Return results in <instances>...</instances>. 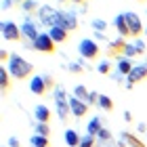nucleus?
I'll return each mask as SVG.
<instances>
[{
    "instance_id": "1",
    "label": "nucleus",
    "mask_w": 147,
    "mask_h": 147,
    "mask_svg": "<svg viewBox=\"0 0 147 147\" xmlns=\"http://www.w3.org/2000/svg\"><path fill=\"white\" fill-rule=\"evenodd\" d=\"M9 71H11V76L15 80H28L32 76V71H34V65H32L30 61H25L21 55L13 53L11 61H9Z\"/></svg>"
},
{
    "instance_id": "2",
    "label": "nucleus",
    "mask_w": 147,
    "mask_h": 147,
    "mask_svg": "<svg viewBox=\"0 0 147 147\" xmlns=\"http://www.w3.org/2000/svg\"><path fill=\"white\" fill-rule=\"evenodd\" d=\"M55 109H57L59 120H67L69 113H71V107H69V95L61 88V86H57V88H55Z\"/></svg>"
},
{
    "instance_id": "3",
    "label": "nucleus",
    "mask_w": 147,
    "mask_h": 147,
    "mask_svg": "<svg viewBox=\"0 0 147 147\" xmlns=\"http://www.w3.org/2000/svg\"><path fill=\"white\" fill-rule=\"evenodd\" d=\"M78 53H80V57L88 59V61H95L101 55V49H99V44L92 38H82L78 44Z\"/></svg>"
},
{
    "instance_id": "4",
    "label": "nucleus",
    "mask_w": 147,
    "mask_h": 147,
    "mask_svg": "<svg viewBox=\"0 0 147 147\" xmlns=\"http://www.w3.org/2000/svg\"><path fill=\"white\" fill-rule=\"evenodd\" d=\"M59 17H61V11H57V9H53V6L49 4H44V6H40V11H38V19H40V23L46 25V28H55V25L59 23Z\"/></svg>"
},
{
    "instance_id": "5",
    "label": "nucleus",
    "mask_w": 147,
    "mask_h": 147,
    "mask_svg": "<svg viewBox=\"0 0 147 147\" xmlns=\"http://www.w3.org/2000/svg\"><path fill=\"white\" fill-rule=\"evenodd\" d=\"M0 32H2V38L9 40V42H21V40H23L21 28H19L15 21H2V25H0Z\"/></svg>"
},
{
    "instance_id": "6",
    "label": "nucleus",
    "mask_w": 147,
    "mask_h": 147,
    "mask_svg": "<svg viewBox=\"0 0 147 147\" xmlns=\"http://www.w3.org/2000/svg\"><path fill=\"white\" fill-rule=\"evenodd\" d=\"M55 44H57V42L49 36V32H46V34H40L32 46H34L38 53H44V55H55V53H57V51H55Z\"/></svg>"
},
{
    "instance_id": "7",
    "label": "nucleus",
    "mask_w": 147,
    "mask_h": 147,
    "mask_svg": "<svg viewBox=\"0 0 147 147\" xmlns=\"http://www.w3.org/2000/svg\"><path fill=\"white\" fill-rule=\"evenodd\" d=\"M126 15V23H128V30H130V36H132V40H137V38H141V34H143V21H141V17L137 15V13H124Z\"/></svg>"
},
{
    "instance_id": "8",
    "label": "nucleus",
    "mask_w": 147,
    "mask_h": 147,
    "mask_svg": "<svg viewBox=\"0 0 147 147\" xmlns=\"http://www.w3.org/2000/svg\"><path fill=\"white\" fill-rule=\"evenodd\" d=\"M126 38H118V40H113V42L107 44V51H105V55H107L109 59H122L124 57V51H126Z\"/></svg>"
},
{
    "instance_id": "9",
    "label": "nucleus",
    "mask_w": 147,
    "mask_h": 147,
    "mask_svg": "<svg viewBox=\"0 0 147 147\" xmlns=\"http://www.w3.org/2000/svg\"><path fill=\"white\" fill-rule=\"evenodd\" d=\"M147 78V63H141V65H135L128 76H126V88H132L137 82H143Z\"/></svg>"
},
{
    "instance_id": "10",
    "label": "nucleus",
    "mask_w": 147,
    "mask_h": 147,
    "mask_svg": "<svg viewBox=\"0 0 147 147\" xmlns=\"http://www.w3.org/2000/svg\"><path fill=\"white\" fill-rule=\"evenodd\" d=\"M21 34H23V38H28V40H30V44H34V42H36V38L40 36V32H38V28H36V23L32 21L30 17L21 23Z\"/></svg>"
},
{
    "instance_id": "11",
    "label": "nucleus",
    "mask_w": 147,
    "mask_h": 147,
    "mask_svg": "<svg viewBox=\"0 0 147 147\" xmlns=\"http://www.w3.org/2000/svg\"><path fill=\"white\" fill-rule=\"evenodd\" d=\"M145 53V42L141 38H137V40H132V42L126 44V51H124V57L126 59H132V57H139V55H143Z\"/></svg>"
},
{
    "instance_id": "12",
    "label": "nucleus",
    "mask_w": 147,
    "mask_h": 147,
    "mask_svg": "<svg viewBox=\"0 0 147 147\" xmlns=\"http://www.w3.org/2000/svg\"><path fill=\"white\" fill-rule=\"evenodd\" d=\"M69 107H71V113H74L76 118H84L86 113H88V107H90V105L86 103V101H80L78 97L71 95V97H69Z\"/></svg>"
},
{
    "instance_id": "13",
    "label": "nucleus",
    "mask_w": 147,
    "mask_h": 147,
    "mask_svg": "<svg viewBox=\"0 0 147 147\" xmlns=\"http://www.w3.org/2000/svg\"><path fill=\"white\" fill-rule=\"evenodd\" d=\"M59 28H63L65 32H76L78 30V19L76 15H71V13H63L61 11V17H59Z\"/></svg>"
},
{
    "instance_id": "14",
    "label": "nucleus",
    "mask_w": 147,
    "mask_h": 147,
    "mask_svg": "<svg viewBox=\"0 0 147 147\" xmlns=\"http://www.w3.org/2000/svg\"><path fill=\"white\" fill-rule=\"evenodd\" d=\"M30 92H34V95H38V97H42V95L49 92V86H46V82H44V76H34L32 78Z\"/></svg>"
},
{
    "instance_id": "15",
    "label": "nucleus",
    "mask_w": 147,
    "mask_h": 147,
    "mask_svg": "<svg viewBox=\"0 0 147 147\" xmlns=\"http://www.w3.org/2000/svg\"><path fill=\"white\" fill-rule=\"evenodd\" d=\"M113 28L118 30V34L122 38H128L130 36V30H128V23H126V15H124V13L116 15V19H113Z\"/></svg>"
},
{
    "instance_id": "16",
    "label": "nucleus",
    "mask_w": 147,
    "mask_h": 147,
    "mask_svg": "<svg viewBox=\"0 0 147 147\" xmlns=\"http://www.w3.org/2000/svg\"><path fill=\"white\" fill-rule=\"evenodd\" d=\"M34 118L36 122H44V124H51V118H53V111L46 107V105H36L34 109Z\"/></svg>"
},
{
    "instance_id": "17",
    "label": "nucleus",
    "mask_w": 147,
    "mask_h": 147,
    "mask_svg": "<svg viewBox=\"0 0 147 147\" xmlns=\"http://www.w3.org/2000/svg\"><path fill=\"white\" fill-rule=\"evenodd\" d=\"M49 36L59 44V42H67V40H69V32H65L63 28L55 25V28H51V30H49Z\"/></svg>"
},
{
    "instance_id": "18",
    "label": "nucleus",
    "mask_w": 147,
    "mask_h": 147,
    "mask_svg": "<svg viewBox=\"0 0 147 147\" xmlns=\"http://www.w3.org/2000/svg\"><path fill=\"white\" fill-rule=\"evenodd\" d=\"M120 137H122V141L128 145V147H147L141 139H139L137 135H132V132H128V130H124V132H120Z\"/></svg>"
},
{
    "instance_id": "19",
    "label": "nucleus",
    "mask_w": 147,
    "mask_h": 147,
    "mask_svg": "<svg viewBox=\"0 0 147 147\" xmlns=\"http://www.w3.org/2000/svg\"><path fill=\"white\" fill-rule=\"evenodd\" d=\"M132 69H135V65H132L130 59L122 57V59L118 61V76H122V78H124V76H128V74H130Z\"/></svg>"
},
{
    "instance_id": "20",
    "label": "nucleus",
    "mask_w": 147,
    "mask_h": 147,
    "mask_svg": "<svg viewBox=\"0 0 147 147\" xmlns=\"http://www.w3.org/2000/svg\"><path fill=\"white\" fill-rule=\"evenodd\" d=\"M0 88H2V92H6L11 88V71H9V67H0Z\"/></svg>"
},
{
    "instance_id": "21",
    "label": "nucleus",
    "mask_w": 147,
    "mask_h": 147,
    "mask_svg": "<svg viewBox=\"0 0 147 147\" xmlns=\"http://www.w3.org/2000/svg\"><path fill=\"white\" fill-rule=\"evenodd\" d=\"M80 141H82V137H80L74 128L65 130V143H67L69 147H80Z\"/></svg>"
},
{
    "instance_id": "22",
    "label": "nucleus",
    "mask_w": 147,
    "mask_h": 147,
    "mask_svg": "<svg viewBox=\"0 0 147 147\" xmlns=\"http://www.w3.org/2000/svg\"><path fill=\"white\" fill-rule=\"evenodd\" d=\"M103 128V122H101V118H92L88 124H86V132H88V135H92V137H97L99 135V130Z\"/></svg>"
},
{
    "instance_id": "23",
    "label": "nucleus",
    "mask_w": 147,
    "mask_h": 147,
    "mask_svg": "<svg viewBox=\"0 0 147 147\" xmlns=\"http://www.w3.org/2000/svg\"><path fill=\"white\" fill-rule=\"evenodd\" d=\"M30 145L32 147H51V137L34 135V137H30Z\"/></svg>"
},
{
    "instance_id": "24",
    "label": "nucleus",
    "mask_w": 147,
    "mask_h": 147,
    "mask_svg": "<svg viewBox=\"0 0 147 147\" xmlns=\"http://www.w3.org/2000/svg\"><path fill=\"white\" fill-rule=\"evenodd\" d=\"M88 95H90V92H88V90H86V88H84V86H82V84H78V86H74V97H78V99H80V101H86V103H88Z\"/></svg>"
},
{
    "instance_id": "25",
    "label": "nucleus",
    "mask_w": 147,
    "mask_h": 147,
    "mask_svg": "<svg viewBox=\"0 0 147 147\" xmlns=\"http://www.w3.org/2000/svg\"><path fill=\"white\" fill-rule=\"evenodd\" d=\"M21 9L28 13V15H32V13H38L40 11V6L36 0H25V2H21Z\"/></svg>"
},
{
    "instance_id": "26",
    "label": "nucleus",
    "mask_w": 147,
    "mask_h": 147,
    "mask_svg": "<svg viewBox=\"0 0 147 147\" xmlns=\"http://www.w3.org/2000/svg\"><path fill=\"white\" fill-rule=\"evenodd\" d=\"M34 130H36V135H42V137H51V124H44V122H36Z\"/></svg>"
},
{
    "instance_id": "27",
    "label": "nucleus",
    "mask_w": 147,
    "mask_h": 147,
    "mask_svg": "<svg viewBox=\"0 0 147 147\" xmlns=\"http://www.w3.org/2000/svg\"><path fill=\"white\" fill-rule=\"evenodd\" d=\"M99 107L105 109V111H111V109H113V101H111V97L101 95V97H99Z\"/></svg>"
},
{
    "instance_id": "28",
    "label": "nucleus",
    "mask_w": 147,
    "mask_h": 147,
    "mask_svg": "<svg viewBox=\"0 0 147 147\" xmlns=\"http://www.w3.org/2000/svg\"><path fill=\"white\" fill-rule=\"evenodd\" d=\"M99 145V141H97V137H92V135H86L82 137V141H80V147H97Z\"/></svg>"
},
{
    "instance_id": "29",
    "label": "nucleus",
    "mask_w": 147,
    "mask_h": 147,
    "mask_svg": "<svg viewBox=\"0 0 147 147\" xmlns=\"http://www.w3.org/2000/svg\"><path fill=\"white\" fill-rule=\"evenodd\" d=\"M97 141H101V143H105V141H113V135H111V130H107L103 126L101 130H99V135H97Z\"/></svg>"
},
{
    "instance_id": "30",
    "label": "nucleus",
    "mask_w": 147,
    "mask_h": 147,
    "mask_svg": "<svg viewBox=\"0 0 147 147\" xmlns=\"http://www.w3.org/2000/svg\"><path fill=\"white\" fill-rule=\"evenodd\" d=\"M97 71L103 74V76H109V74H111V63L109 61H101V63H99V67H97Z\"/></svg>"
},
{
    "instance_id": "31",
    "label": "nucleus",
    "mask_w": 147,
    "mask_h": 147,
    "mask_svg": "<svg viewBox=\"0 0 147 147\" xmlns=\"http://www.w3.org/2000/svg\"><path fill=\"white\" fill-rule=\"evenodd\" d=\"M92 28H95L97 32H101V34H103V30L107 28V23H105L103 19H92Z\"/></svg>"
},
{
    "instance_id": "32",
    "label": "nucleus",
    "mask_w": 147,
    "mask_h": 147,
    "mask_svg": "<svg viewBox=\"0 0 147 147\" xmlns=\"http://www.w3.org/2000/svg\"><path fill=\"white\" fill-rule=\"evenodd\" d=\"M124 145H126L124 141H120V143H116V141H105V143H101V141H99L97 147H124Z\"/></svg>"
},
{
    "instance_id": "33",
    "label": "nucleus",
    "mask_w": 147,
    "mask_h": 147,
    "mask_svg": "<svg viewBox=\"0 0 147 147\" xmlns=\"http://www.w3.org/2000/svg\"><path fill=\"white\" fill-rule=\"evenodd\" d=\"M69 71L71 74H82L84 71V65L82 63H69Z\"/></svg>"
},
{
    "instance_id": "34",
    "label": "nucleus",
    "mask_w": 147,
    "mask_h": 147,
    "mask_svg": "<svg viewBox=\"0 0 147 147\" xmlns=\"http://www.w3.org/2000/svg\"><path fill=\"white\" fill-rule=\"evenodd\" d=\"M99 97H101L99 92H90L88 95V105H99Z\"/></svg>"
},
{
    "instance_id": "35",
    "label": "nucleus",
    "mask_w": 147,
    "mask_h": 147,
    "mask_svg": "<svg viewBox=\"0 0 147 147\" xmlns=\"http://www.w3.org/2000/svg\"><path fill=\"white\" fill-rule=\"evenodd\" d=\"M44 82H46V86H49V90L51 88H57V86H55V78L49 76V74H44Z\"/></svg>"
},
{
    "instance_id": "36",
    "label": "nucleus",
    "mask_w": 147,
    "mask_h": 147,
    "mask_svg": "<svg viewBox=\"0 0 147 147\" xmlns=\"http://www.w3.org/2000/svg\"><path fill=\"white\" fill-rule=\"evenodd\" d=\"M0 59H2V63H9L11 61V53L2 49V51H0Z\"/></svg>"
},
{
    "instance_id": "37",
    "label": "nucleus",
    "mask_w": 147,
    "mask_h": 147,
    "mask_svg": "<svg viewBox=\"0 0 147 147\" xmlns=\"http://www.w3.org/2000/svg\"><path fill=\"white\" fill-rule=\"evenodd\" d=\"M137 130H139V132H147V124H145V122H139V124H137Z\"/></svg>"
},
{
    "instance_id": "38",
    "label": "nucleus",
    "mask_w": 147,
    "mask_h": 147,
    "mask_svg": "<svg viewBox=\"0 0 147 147\" xmlns=\"http://www.w3.org/2000/svg\"><path fill=\"white\" fill-rule=\"evenodd\" d=\"M9 147H19V141H17L15 137H11V139H9Z\"/></svg>"
},
{
    "instance_id": "39",
    "label": "nucleus",
    "mask_w": 147,
    "mask_h": 147,
    "mask_svg": "<svg viewBox=\"0 0 147 147\" xmlns=\"http://www.w3.org/2000/svg\"><path fill=\"white\" fill-rule=\"evenodd\" d=\"M11 4H13V0H2V9H11Z\"/></svg>"
},
{
    "instance_id": "40",
    "label": "nucleus",
    "mask_w": 147,
    "mask_h": 147,
    "mask_svg": "<svg viewBox=\"0 0 147 147\" xmlns=\"http://www.w3.org/2000/svg\"><path fill=\"white\" fill-rule=\"evenodd\" d=\"M124 120H126V122H132V113L130 111H124Z\"/></svg>"
},
{
    "instance_id": "41",
    "label": "nucleus",
    "mask_w": 147,
    "mask_h": 147,
    "mask_svg": "<svg viewBox=\"0 0 147 147\" xmlns=\"http://www.w3.org/2000/svg\"><path fill=\"white\" fill-rule=\"evenodd\" d=\"M74 2H78V4H82V2H86V0H74Z\"/></svg>"
},
{
    "instance_id": "42",
    "label": "nucleus",
    "mask_w": 147,
    "mask_h": 147,
    "mask_svg": "<svg viewBox=\"0 0 147 147\" xmlns=\"http://www.w3.org/2000/svg\"><path fill=\"white\" fill-rule=\"evenodd\" d=\"M17 2H25V0H17Z\"/></svg>"
},
{
    "instance_id": "43",
    "label": "nucleus",
    "mask_w": 147,
    "mask_h": 147,
    "mask_svg": "<svg viewBox=\"0 0 147 147\" xmlns=\"http://www.w3.org/2000/svg\"><path fill=\"white\" fill-rule=\"evenodd\" d=\"M137 2H145V0H137Z\"/></svg>"
},
{
    "instance_id": "44",
    "label": "nucleus",
    "mask_w": 147,
    "mask_h": 147,
    "mask_svg": "<svg viewBox=\"0 0 147 147\" xmlns=\"http://www.w3.org/2000/svg\"><path fill=\"white\" fill-rule=\"evenodd\" d=\"M145 36H147V28H145Z\"/></svg>"
},
{
    "instance_id": "45",
    "label": "nucleus",
    "mask_w": 147,
    "mask_h": 147,
    "mask_svg": "<svg viewBox=\"0 0 147 147\" xmlns=\"http://www.w3.org/2000/svg\"><path fill=\"white\" fill-rule=\"evenodd\" d=\"M61 2H67V0H61Z\"/></svg>"
}]
</instances>
